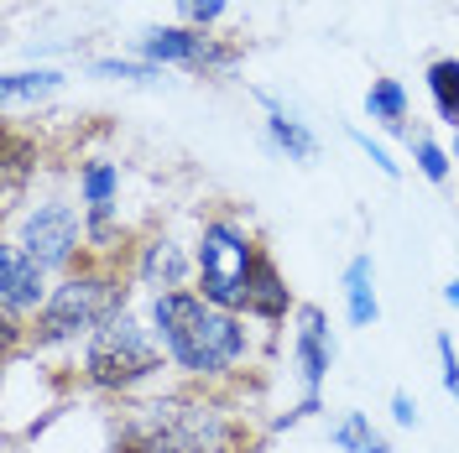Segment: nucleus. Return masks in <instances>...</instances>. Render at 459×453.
<instances>
[{"label": "nucleus", "instance_id": "obj_11", "mask_svg": "<svg viewBox=\"0 0 459 453\" xmlns=\"http://www.w3.org/2000/svg\"><path fill=\"white\" fill-rule=\"evenodd\" d=\"M183 277H188V261H183V251H178L172 240L146 245V255H142V282L157 286V297H162V292H183Z\"/></svg>", "mask_w": 459, "mask_h": 453}, {"label": "nucleus", "instance_id": "obj_7", "mask_svg": "<svg viewBox=\"0 0 459 453\" xmlns=\"http://www.w3.org/2000/svg\"><path fill=\"white\" fill-rule=\"evenodd\" d=\"M329 360H334L329 318H324V308L303 303V308H298V370H303V391H308V397H303V406H298V412H287V423H298V417L318 412V391H324ZM287 423H282V427H287Z\"/></svg>", "mask_w": 459, "mask_h": 453}, {"label": "nucleus", "instance_id": "obj_14", "mask_svg": "<svg viewBox=\"0 0 459 453\" xmlns=\"http://www.w3.org/2000/svg\"><path fill=\"white\" fill-rule=\"evenodd\" d=\"M429 94L438 105V120L459 131V57H438L429 68Z\"/></svg>", "mask_w": 459, "mask_h": 453}, {"label": "nucleus", "instance_id": "obj_22", "mask_svg": "<svg viewBox=\"0 0 459 453\" xmlns=\"http://www.w3.org/2000/svg\"><path fill=\"white\" fill-rule=\"evenodd\" d=\"M94 73H105V79H157L152 63H94Z\"/></svg>", "mask_w": 459, "mask_h": 453}, {"label": "nucleus", "instance_id": "obj_20", "mask_svg": "<svg viewBox=\"0 0 459 453\" xmlns=\"http://www.w3.org/2000/svg\"><path fill=\"white\" fill-rule=\"evenodd\" d=\"M172 5H178V16L194 21V27H209V21L225 16V0H172Z\"/></svg>", "mask_w": 459, "mask_h": 453}, {"label": "nucleus", "instance_id": "obj_5", "mask_svg": "<svg viewBox=\"0 0 459 453\" xmlns=\"http://www.w3.org/2000/svg\"><path fill=\"white\" fill-rule=\"evenodd\" d=\"M157 370H162V349L152 344V334H146L131 312L110 318V323L89 339L84 375L94 386H105V391H126V386H136V380L157 375Z\"/></svg>", "mask_w": 459, "mask_h": 453}, {"label": "nucleus", "instance_id": "obj_24", "mask_svg": "<svg viewBox=\"0 0 459 453\" xmlns=\"http://www.w3.org/2000/svg\"><path fill=\"white\" fill-rule=\"evenodd\" d=\"M392 417H397L402 427L418 423V406H412V397H407V391H397V397H392Z\"/></svg>", "mask_w": 459, "mask_h": 453}, {"label": "nucleus", "instance_id": "obj_9", "mask_svg": "<svg viewBox=\"0 0 459 453\" xmlns=\"http://www.w3.org/2000/svg\"><path fill=\"white\" fill-rule=\"evenodd\" d=\"M42 277H48V266H37V261H31L16 240L0 251V308H5L11 334H16V318H22V312L48 303V286H42Z\"/></svg>", "mask_w": 459, "mask_h": 453}, {"label": "nucleus", "instance_id": "obj_18", "mask_svg": "<svg viewBox=\"0 0 459 453\" xmlns=\"http://www.w3.org/2000/svg\"><path fill=\"white\" fill-rule=\"evenodd\" d=\"M115 188H120V172H115L110 162H89V167H84V203H89V214H110Z\"/></svg>", "mask_w": 459, "mask_h": 453}, {"label": "nucleus", "instance_id": "obj_26", "mask_svg": "<svg viewBox=\"0 0 459 453\" xmlns=\"http://www.w3.org/2000/svg\"><path fill=\"white\" fill-rule=\"evenodd\" d=\"M455 162H459V131H455Z\"/></svg>", "mask_w": 459, "mask_h": 453}, {"label": "nucleus", "instance_id": "obj_19", "mask_svg": "<svg viewBox=\"0 0 459 453\" xmlns=\"http://www.w3.org/2000/svg\"><path fill=\"white\" fill-rule=\"evenodd\" d=\"M412 162H418V172H423L429 183H449V151L438 141L418 136V141H412Z\"/></svg>", "mask_w": 459, "mask_h": 453}, {"label": "nucleus", "instance_id": "obj_15", "mask_svg": "<svg viewBox=\"0 0 459 453\" xmlns=\"http://www.w3.org/2000/svg\"><path fill=\"white\" fill-rule=\"evenodd\" d=\"M366 115L381 120L386 131H407V125H402V120H407V89H402L397 79H376V84L366 89Z\"/></svg>", "mask_w": 459, "mask_h": 453}, {"label": "nucleus", "instance_id": "obj_3", "mask_svg": "<svg viewBox=\"0 0 459 453\" xmlns=\"http://www.w3.org/2000/svg\"><path fill=\"white\" fill-rule=\"evenodd\" d=\"M120 303H126V286L115 282V277L79 271L63 286H53L48 303L37 308L31 344H63V339H79V334H100L110 318H120Z\"/></svg>", "mask_w": 459, "mask_h": 453}, {"label": "nucleus", "instance_id": "obj_13", "mask_svg": "<svg viewBox=\"0 0 459 453\" xmlns=\"http://www.w3.org/2000/svg\"><path fill=\"white\" fill-rule=\"evenodd\" d=\"M287 286L277 277V266H272V255H261L256 261V277H251V297H246V312L251 318H282L287 312Z\"/></svg>", "mask_w": 459, "mask_h": 453}, {"label": "nucleus", "instance_id": "obj_2", "mask_svg": "<svg viewBox=\"0 0 459 453\" xmlns=\"http://www.w3.org/2000/svg\"><path fill=\"white\" fill-rule=\"evenodd\" d=\"M225 449V423L214 406H183V401H157L142 406L120 427L110 453H220Z\"/></svg>", "mask_w": 459, "mask_h": 453}, {"label": "nucleus", "instance_id": "obj_4", "mask_svg": "<svg viewBox=\"0 0 459 453\" xmlns=\"http://www.w3.org/2000/svg\"><path fill=\"white\" fill-rule=\"evenodd\" d=\"M256 261H261V251L251 245V235L240 225H230V219L204 225V235H199V286H204V297L225 312H246Z\"/></svg>", "mask_w": 459, "mask_h": 453}, {"label": "nucleus", "instance_id": "obj_23", "mask_svg": "<svg viewBox=\"0 0 459 453\" xmlns=\"http://www.w3.org/2000/svg\"><path fill=\"white\" fill-rule=\"evenodd\" d=\"M355 146H360V151H366V157H371L376 167L386 172V177H397V162H392V157H386V146H376L371 136H366V131H355Z\"/></svg>", "mask_w": 459, "mask_h": 453}, {"label": "nucleus", "instance_id": "obj_16", "mask_svg": "<svg viewBox=\"0 0 459 453\" xmlns=\"http://www.w3.org/2000/svg\"><path fill=\"white\" fill-rule=\"evenodd\" d=\"M334 443H340L344 453H392L386 449V438L371 427L366 412H344L340 423H334Z\"/></svg>", "mask_w": 459, "mask_h": 453}, {"label": "nucleus", "instance_id": "obj_6", "mask_svg": "<svg viewBox=\"0 0 459 453\" xmlns=\"http://www.w3.org/2000/svg\"><path fill=\"white\" fill-rule=\"evenodd\" d=\"M16 245L37 261V266H68L74 251H79V214L68 209V203H42V209H31L22 235H16Z\"/></svg>", "mask_w": 459, "mask_h": 453}, {"label": "nucleus", "instance_id": "obj_8", "mask_svg": "<svg viewBox=\"0 0 459 453\" xmlns=\"http://www.w3.org/2000/svg\"><path fill=\"white\" fill-rule=\"evenodd\" d=\"M142 57L146 63H183V68H230L235 47H214L204 31L188 27H152L142 37Z\"/></svg>", "mask_w": 459, "mask_h": 453}, {"label": "nucleus", "instance_id": "obj_21", "mask_svg": "<svg viewBox=\"0 0 459 453\" xmlns=\"http://www.w3.org/2000/svg\"><path fill=\"white\" fill-rule=\"evenodd\" d=\"M438 365H444V391L459 401V355H455V339L438 334Z\"/></svg>", "mask_w": 459, "mask_h": 453}, {"label": "nucleus", "instance_id": "obj_10", "mask_svg": "<svg viewBox=\"0 0 459 453\" xmlns=\"http://www.w3.org/2000/svg\"><path fill=\"white\" fill-rule=\"evenodd\" d=\"M344 308H350V323L355 329H371L381 308H376V266L371 255H355L350 266H344Z\"/></svg>", "mask_w": 459, "mask_h": 453}, {"label": "nucleus", "instance_id": "obj_1", "mask_svg": "<svg viewBox=\"0 0 459 453\" xmlns=\"http://www.w3.org/2000/svg\"><path fill=\"white\" fill-rule=\"evenodd\" d=\"M157 339L172 355V365L194 370V375H225L235 360H246V329L235 323V312L214 308L209 297L194 292H162L152 303Z\"/></svg>", "mask_w": 459, "mask_h": 453}, {"label": "nucleus", "instance_id": "obj_17", "mask_svg": "<svg viewBox=\"0 0 459 453\" xmlns=\"http://www.w3.org/2000/svg\"><path fill=\"white\" fill-rule=\"evenodd\" d=\"M63 84V73L53 68H37V73H5L0 79V94H5V105H16V99H42V94H53Z\"/></svg>", "mask_w": 459, "mask_h": 453}, {"label": "nucleus", "instance_id": "obj_25", "mask_svg": "<svg viewBox=\"0 0 459 453\" xmlns=\"http://www.w3.org/2000/svg\"><path fill=\"white\" fill-rule=\"evenodd\" d=\"M444 297H449V308H459V282H449V286H444Z\"/></svg>", "mask_w": 459, "mask_h": 453}, {"label": "nucleus", "instance_id": "obj_12", "mask_svg": "<svg viewBox=\"0 0 459 453\" xmlns=\"http://www.w3.org/2000/svg\"><path fill=\"white\" fill-rule=\"evenodd\" d=\"M261 99H266V94H261ZM266 136H272V141L282 146L287 157H292V162H314L318 157V141H314V131H308V125H303V120H292V115L287 110H277V99H266Z\"/></svg>", "mask_w": 459, "mask_h": 453}]
</instances>
